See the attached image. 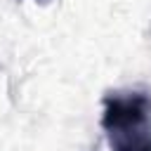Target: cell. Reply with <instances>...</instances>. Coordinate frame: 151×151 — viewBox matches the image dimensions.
I'll return each instance as SVG.
<instances>
[{
	"instance_id": "7a4b0ae2",
	"label": "cell",
	"mask_w": 151,
	"mask_h": 151,
	"mask_svg": "<svg viewBox=\"0 0 151 151\" xmlns=\"http://www.w3.org/2000/svg\"><path fill=\"white\" fill-rule=\"evenodd\" d=\"M31 2H52V0H31Z\"/></svg>"
},
{
	"instance_id": "6da1fadb",
	"label": "cell",
	"mask_w": 151,
	"mask_h": 151,
	"mask_svg": "<svg viewBox=\"0 0 151 151\" xmlns=\"http://www.w3.org/2000/svg\"><path fill=\"white\" fill-rule=\"evenodd\" d=\"M101 130L111 151H151V94L142 90L109 92Z\"/></svg>"
}]
</instances>
